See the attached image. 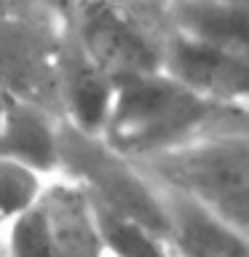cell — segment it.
Returning <instances> with one entry per match:
<instances>
[{"mask_svg":"<svg viewBox=\"0 0 249 257\" xmlns=\"http://www.w3.org/2000/svg\"><path fill=\"white\" fill-rule=\"evenodd\" d=\"M238 123H249V112L209 102L161 70L115 83L102 140L140 164Z\"/></svg>","mask_w":249,"mask_h":257,"instance_id":"1","label":"cell"},{"mask_svg":"<svg viewBox=\"0 0 249 257\" xmlns=\"http://www.w3.org/2000/svg\"><path fill=\"white\" fill-rule=\"evenodd\" d=\"M137 166L158 188L193 201L249 238V123L220 128Z\"/></svg>","mask_w":249,"mask_h":257,"instance_id":"2","label":"cell"},{"mask_svg":"<svg viewBox=\"0 0 249 257\" xmlns=\"http://www.w3.org/2000/svg\"><path fill=\"white\" fill-rule=\"evenodd\" d=\"M62 19L112 83L164 70L172 35L169 0H75L62 3Z\"/></svg>","mask_w":249,"mask_h":257,"instance_id":"3","label":"cell"},{"mask_svg":"<svg viewBox=\"0 0 249 257\" xmlns=\"http://www.w3.org/2000/svg\"><path fill=\"white\" fill-rule=\"evenodd\" d=\"M62 35V3H0V91L59 120L56 75Z\"/></svg>","mask_w":249,"mask_h":257,"instance_id":"4","label":"cell"},{"mask_svg":"<svg viewBox=\"0 0 249 257\" xmlns=\"http://www.w3.org/2000/svg\"><path fill=\"white\" fill-rule=\"evenodd\" d=\"M59 177L78 185L91 204L148 225L166 238V206L161 188L102 137L62 123Z\"/></svg>","mask_w":249,"mask_h":257,"instance_id":"5","label":"cell"},{"mask_svg":"<svg viewBox=\"0 0 249 257\" xmlns=\"http://www.w3.org/2000/svg\"><path fill=\"white\" fill-rule=\"evenodd\" d=\"M164 72L209 102L249 112V56L206 46L174 30L166 43Z\"/></svg>","mask_w":249,"mask_h":257,"instance_id":"6","label":"cell"},{"mask_svg":"<svg viewBox=\"0 0 249 257\" xmlns=\"http://www.w3.org/2000/svg\"><path fill=\"white\" fill-rule=\"evenodd\" d=\"M112 94H115V83L83 51V46L64 30L59 51V75H56L62 123L78 128L83 134L102 137L110 115Z\"/></svg>","mask_w":249,"mask_h":257,"instance_id":"7","label":"cell"},{"mask_svg":"<svg viewBox=\"0 0 249 257\" xmlns=\"http://www.w3.org/2000/svg\"><path fill=\"white\" fill-rule=\"evenodd\" d=\"M40 212L54 257H104L99 228L86 193L64 177L48 180Z\"/></svg>","mask_w":249,"mask_h":257,"instance_id":"8","label":"cell"},{"mask_svg":"<svg viewBox=\"0 0 249 257\" xmlns=\"http://www.w3.org/2000/svg\"><path fill=\"white\" fill-rule=\"evenodd\" d=\"M164 193L166 241L174 257H249V238L204 212L193 201Z\"/></svg>","mask_w":249,"mask_h":257,"instance_id":"9","label":"cell"},{"mask_svg":"<svg viewBox=\"0 0 249 257\" xmlns=\"http://www.w3.org/2000/svg\"><path fill=\"white\" fill-rule=\"evenodd\" d=\"M59 132L62 120L51 112L8 99V110L0 126V156L43 174L59 177Z\"/></svg>","mask_w":249,"mask_h":257,"instance_id":"10","label":"cell"},{"mask_svg":"<svg viewBox=\"0 0 249 257\" xmlns=\"http://www.w3.org/2000/svg\"><path fill=\"white\" fill-rule=\"evenodd\" d=\"M169 16L182 35L249 56V0H169Z\"/></svg>","mask_w":249,"mask_h":257,"instance_id":"11","label":"cell"},{"mask_svg":"<svg viewBox=\"0 0 249 257\" xmlns=\"http://www.w3.org/2000/svg\"><path fill=\"white\" fill-rule=\"evenodd\" d=\"M104 257H174L169 241L142 222L91 204Z\"/></svg>","mask_w":249,"mask_h":257,"instance_id":"12","label":"cell"},{"mask_svg":"<svg viewBox=\"0 0 249 257\" xmlns=\"http://www.w3.org/2000/svg\"><path fill=\"white\" fill-rule=\"evenodd\" d=\"M48 180L32 169L0 156V222H11L16 217L40 206Z\"/></svg>","mask_w":249,"mask_h":257,"instance_id":"13","label":"cell"},{"mask_svg":"<svg viewBox=\"0 0 249 257\" xmlns=\"http://www.w3.org/2000/svg\"><path fill=\"white\" fill-rule=\"evenodd\" d=\"M0 238H3L6 257H54L40 206L16 217L11 222H6Z\"/></svg>","mask_w":249,"mask_h":257,"instance_id":"14","label":"cell"},{"mask_svg":"<svg viewBox=\"0 0 249 257\" xmlns=\"http://www.w3.org/2000/svg\"><path fill=\"white\" fill-rule=\"evenodd\" d=\"M0 233H3V230H0ZM0 257H6V254H3V238H0Z\"/></svg>","mask_w":249,"mask_h":257,"instance_id":"15","label":"cell"},{"mask_svg":"<svg viewBox=\"0 0 249 257\" xmlns=\"http://www.w3.org/2000/svg\"><path fill=\"white\" fill-rule=\"evenodd\" d=\"M0 230H3V222H0Z\"/></svg>","mask_w":249,"mask_h":257,"instance_id":"16","label":"cell"}]
</instances>
